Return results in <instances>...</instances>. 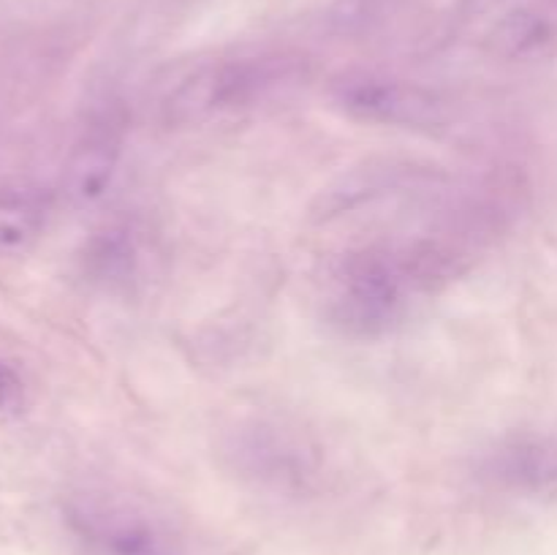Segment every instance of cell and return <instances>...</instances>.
I'll return each mask as SVG.
<instances>
[{
  "label": "cell",
  "mask_w": 557,
  "mask_h": 555,
  "mask_svg": "<svg viewBox=\"0 0 557 555\" xmlns=\"http://www.w3.org/2000/svg\"><path fill=\"white\" fill-rule=\"evenodd\" d=\"M476 479L500 493H549L557 488V435L509 433L493 441L479 452Z\"/></svg>",
  "instance_id": "cell-8"
},
{
  "label": "cell",
  "mask_w": 557,
  "mask_h": 555,
  "mask_svg": "<svg viewBox=\"0 0 557 555\" xmlns=\"http://www.w3.org/2000/svg\"><path fill=\"white\" fill-rule=\"evenodd\" d=\"M125 158V118L117 107L103 109L85 125L63 166V194L74 207H92L117 183Z\"/></svg>",
  "instance_id": "cell-7"
},
{
  "label": "cell",
  "mask_w": 557,
  "mask_h": 555,
  "mask_svg": "<svg viewBox=\"0 0 557 555\" xmlns=\"http://www.w3.org/2000/svg\"><path fill=\"white\" fill-rule=\"evenodd\" d=\"M553 41V25L533 11H517L506 16L495 33V47L509 58H528L542 52Z\"/></svg>",
  "instance_id": "cell-11"
},
{
  "label": "cell",
  "mask_w": 557,
  "mask_h": 555,
  "mask_svg": "<svg viewBox=\"0 0 557 555\" xmlns=\"http://www.w3.org/2000/svg\"><path fill=\"white\" fill-rule=\"evenodd\" d=\"M308 58L288 49H259L194 65L161 98L169 128H190L228 114L250 112L283 96L308 76Z\"/></svg>",
  "instance_id": "cell-2"
},
{
  "label": "cell",
  "mask_w": 557,
  "mask_h": 555,
  "mask_svg": "<svg viewBox=\"0 0 557 555\" xmlns=\"http://www.w3.org/2000/svg\"><path fill=\"white\" fill-rule=\"evenodd\" d=\"M444 185H449V174L438 163L406 156L362 158L321 185L310 205V218L315 223H335L403 196L438 194Z\"/></svg>",
  "instance_id": "cell-6"
},
{
  "label": "cell",
  "mask_w": 557,
  "mask_h": 555,
  "mask_svg": "<svg viewBox=\"0 0 557 555\" xmlns=\"http://www.w3.org/2000/svg\"><path fill=\"white\" fill-rule=\"evenodd\" d=\"M221 466L256 493L302 498L324 484L326 452L302 424L275 414H239L215 439Z\"/></svg>",
  "instance_id": "cell-3"
},
{
  "label": "cell",
  "mask_w": 557,
  "mask_h": 555,
  "mask_svg": "<svg viewBox=\"0 0 557 555\" xmlns=\"http://www.w3.org/2000/svg\"><path fill=\"white\" fill-rule=\"evenodd\" d=\"M147 248L141 232L131 221H114L98 229L85 245L82 270L87 281L107 292H128L141 281Z\"/></svg>",
  "instance_id": "cell-9"
},
{
  "label": "cell",
  "mask_w": 557,
  "mask_h": 555,
  "mask_svg": "<svg viewBox=\"0 0 557 555\" xmlns=\"http://www.w3.org/2000/svg\"><path fill=\"white\" fill-rule=\"evenodd\" d=\"M422 299L395 239L348 248L332 261L321 294V316L335 335L357 343L389 337Z\"/></svg>",
  "instance_id": "cell-1"
},
{
  "label": "cell",
  "mask_w": 557,
  "mask_h": 555,
  "mask_svg": "<svg viewBox=\"0 0 557 555\" xmlns=\"http://www.w3.org/2000/svg\"><path fill=\"white\" fill-rule=\"evenodd\" d=\"M47 201L36 190L0 194V256H20L41 237Z\"/></svg>",
  "instance_id": "cell-10"
},
{
  "label": "cell",
  "mask_w": 557,
  "mask_h": 555,
  "mask_svg": "<svg viewBox=\"0 0 557 555\" xmlns=\"http://www.w3.org/2000/svg\"><path fill=\"white\" fill-rule=\"evenodd\" d=\"M326 96L346 118L381 128L438 134L455 123V101L446 92L384 71H343Z\"/></svg>",
  "instance_id": "cell-5"
},
{
  "label": "cell",
  "mask_w": 557,
  "mask_h": 555,
  "mask_svg": "<svg viewBox=\"0 0 557 555\" xmlns=\"http://www.w3.org/2000/svg\"><path fill=\"white\" fill-rule=\"evenodd\" d=\"M25 381L11 368L5 359H0V414L11 417L25 408Z\"/></svg>",
  "instance_id": "cell-12"
},
{
  "label": "cell",
  "mask_w": 557,
  "mask_h": 555,
  "mask_svg": "<svg viewBox=\"0 0 557 555\" xmlns=\"http://www.w3.org/2000/svg\"><path fill=\"white\" fill-rule=\"evenodd\" d=\"M65 522L90 555H185L177 528L134 495L87 490L65 501Z\"/></svg>",
  "instance_id": "cell-4"
}]
</instances>
